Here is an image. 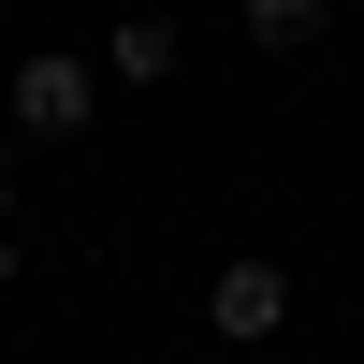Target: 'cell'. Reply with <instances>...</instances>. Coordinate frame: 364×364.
I'll return each instance as SVG.
<instances>
[{"label":"cell","mask_w":364,"mask_h":364,"mask_svg":"<svg viewBox=\"0 0 364 364\" xmlns=\"http://www.w3.org/2000/svg\"><path fill=\"white\" fill-rule=\"evenodd\" d=\"M0 306H15V233H0Z\"/></svg>","instance_id":"8992f818"},{"label":"cell","mask_w":364,"mask_h":364,"mask_svg":"<svg viewBox=\"0 0 364 364\" xmlns=\"http://www.w3.org/2000/svg\"><path fill=\"white\" fill-rule=\"evenodd\" d=\"M102 58H73V44H44V58H15V87H0V102H15V146H87V117H102Z\"/></svg>","instance_id":"6da1fadb"},{"label":"cell","mask_w":364,"mask_h":364,"mask_svg":"<svg viewBox=\"0 0 364 364\" xmlns=\"http://www.w3.org/2000/svg\"><path fill=\"white\" fill-rule=\"evenodd\" d=\"M204 321H219V336L233 350H262V336H277V321H291V277H277V262H219V277H204Z\"/></svg>","instance_id":"7a4b0ae2"},{"label":"cell","mask_w":364,"mask_h":364,"mask_svg":"<svg viewBox=\"0 0 364 364\" xmlns=\"http://www.w3.org/2000/svg\"><path fill=\"white\" fill-rule=\"evenodd\" d=\"M0 219H15V146H0Z\"/></svg>","instance_id":"5b68a950"},{"label":"cell","mask_w":364,"mask_h":364,"mask_svg":"<svg viewBox=\"0 0 364 364\" xmlns=\"http://www.w3.org/2000/svg\"><path fill=\"white\" fill-rule=\"evenodd\" d=\"M175 58H190L175 15H117V29H102V73H117V87H175Z\"/></svg>","instance_id":"3957f363"},{"label":"cell","mask_w":364,"mask_h":364,"mask_svg":"<svg viewBox=\"0 0 364 364\" xmlns=\"http://www.w3.org/2000/svg\"><path fill=\"white\" fill-rule=\"evenodd\" d=\"M321 29H336V0H248V44L262 58H306Z\"/></svg>","instance_id":"277c9868"}]
</instances>
